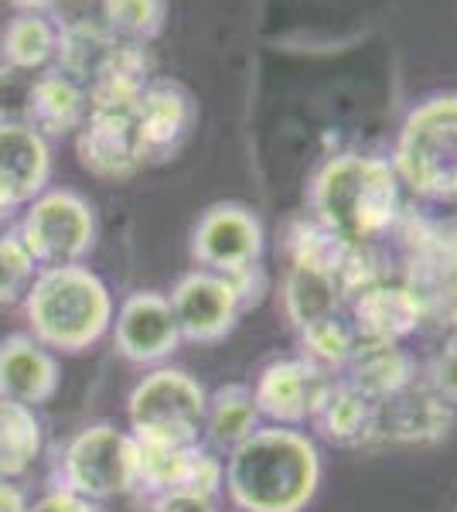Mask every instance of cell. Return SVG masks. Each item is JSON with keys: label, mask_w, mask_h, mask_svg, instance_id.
Masks as SVG:
<instances>
[{"label": "cell", "mask_w": 457, "mask_h": 512, "mask_svg": "<svg viewBox=\"0 0 457 512\" xmlns=\"http://www.w3.org/2000/svg\"><path fill=\"white\" fill-rule=\"evenodd\" d=\"M45 451V420L35 407L0 396V482H18Z\"/></svg>", "instance_id": "d4e9b609"}, {"label": "cell", "mask_w": 457, "mask_h": 512, "mask_svg": "<svg viewBox=\"0 0 457 512\" xmlns=\"http://www.w3.org/2000/svg\"><path fill=\"white\" fill-rule=\"evenodd\" d=\"M168 301H171L174 321H178L181 342H191V345L222 342V338L239 325V318L246 315L232 280L222 274H212V270H198V267L174 280Z\"/></svg>", "instance_id": "8fae6325"}, {"label": "cell", "mask_w": 457, "mask_h": 512, "mask_svg": "<svg viewBox=\"0 0 457 512\" xmlns=\"http://www.w3.org/2000/svg\"><path fill=\"white\" fill-rule=\"evenodd\" d=\"M137 444V475H134V499L140 506H151L154 499L171 492H195L205 499H219L222 492V458L198 444H164V441H140Z\"/></svg>", "instance_id": "ba28073f"}, {"label": "cell", "mask_w": 457, "mask_h": 512, "mask_svg": "<svg viewBox=\"0 0 457 512\" xmlns=\"http://www.w3.org/2000/svg\"><path fill=\"white\" fill-rule=\"evenodd\" d=\"M134 117L137 113H86V123L76 130V154L89 175L123 181L144 168L137 154Z\"/></svg>", "instance_id": "e0dca14e"}, {"label": "cell", "mask_w": 457, "mask_h": 512, "mask_svg": "<svg viewBox=\"0 0 457 512\" xmlns=\"http://www.w3.org/2000/svg\"><path fill=\"white\" fill-rule=\"evenodd\" d=\"M113 349L134 366H161L181 345L178 321H174L168 294L134 291L113 311Z\"/></svg>", "instance_id": "7c38bea8"}, {"label": "cell", "mask_w": 457, "mask_h": 512, "mask_svg": "<svg viewBox=\"0 0 457 512\" xmlns=\"http://www.w3.org/2000/svg\"><path fill=\"white\" fill-rule=\"evenodd\" d=\"M58 41L62 24H55L48 14H14L0 31V65L24 76L45 72L58 59Z\"/></svg>", "instance_id": "7402d4cb"}, {"label": "cell", "mask_w": 457, "mask_h": 512, "mask_svg": "<svg viewBox=\"0 0 457 512\" xmlns=\"http://www.w3.org/2000/svg\"><path fill=\"white\" fill-rule=\"evenodd\" d=\"M209 393L195 376L174 366H157L130 390V434L140 441L198 444Z\"/></svg>", "instance_id": "52a82bcc"}, {"label": "cell", "mask_w": 457, "mask_h": 512, "mask_svg": "<svg viewBox=\"0 0 457 512\" xmlns=\"http://www.w3.org/2000/svg\"><path fill=\"white\" fill-rule=\"evenodd\" d=\"M328 379L331 376L324 369L311 366L301 355L273 359L260 369L253 383L256 410L273 427H304Z\"/></svg>", "instance_id": "5bb4252c"}, {"label": "cell", "mask_w": 457, "mask_h": 512, "mask_svg": "<svg viewBox=\"0 0 457 512\" xmlns=\"http://www.w3.org/2000/svg\"><path fill=\"white\" fill-rule=\"evenodd\" d=\"M35 274H38V263L24 250L18 233L14 229L0 233V308L21 304Z\"/></svg>", "instance_id": "83f0119b"}, {"label": "cell", "mask_w": 457, "mask_h": 512, "mask_svg": "<svg viewBox=\"0 0 457 512\" xmlns=\"http://www.w3.org/2000/svg\"><path fill=\"white\" fill-rule=\"evenodd\" d=\"M28 335L55 355H79L110 335L113 294L86 263L41 267L21 301Z\"/></svg>", "instance_id": "3957f363"}, {"label": "cell", "mask_w": 457, "mask_h": 512, "mask_svg": "<svg viewBox=\"0 0 457 512\" xmlns=\"http://www.w3.org/2000/svg\"><path fill=\"white\" fill-rule=\"evenodd\" d=\"M263 222L249 205L215 202L198 216L191 229V260L198 270L236 277L263 260Z\"/></svg>", "instance_id": "9c48e42d"}, {"label": "cell", "mask_w": 457, "mask_h": 512, "mask_svg": "<svg viewBox=\"0 0 457 512\" xmlns=\"http://www.w3.org/2000/svg\"><path fill=\"white\" fill-rule=\"evenodd\" d=\"M18 14H52L58 0H7Z\"/></svg>", "instance_id": "d6a6232c"}, {"label": "cell", "mask_w": 457, "mask_h": 512, "mask_svg": "<svg viewBox=\"0 0 457 512\" xmlns=\"http://www.w3.org/2000/svg\"><path fill=\"white\" fill-rule=\"evenodd\" d=\"M137 444L134 434L110 420H96L62 444L52 468L55 489H69L82 499L106 502L134 492Z\"/></svg>", "instance_id": "5b68a950"}, {"label": "cell", "mask_w": 457, "mask_h": 512, "mask_svg": "<svg viewBox=\"0 0 457 512\" xmlns=\"http://www.w3.org/2000/svg\"><path fill=\"white\" fill-rule=\"evenodd\" d=\"M260 427H263V417H260V410H256L253 386L226 383V386H219V390L209 393L202 434L215 451L229 454L232 448H239V444H243L253 431H260Z\"/></svg>", "instance_id": "603a6c76"}, {"label": "cell", "mask_w": 457, "mask_h": 512, "mask_svg": "<svg viewBox=\"0 0 457 512\" xmlns=\"http://www.w3.org/2000/svg\"><path fill=\"white\" fill-rule=\"evenodd\" d=\"M28 509V495L14 482H0V512H24Z\"/></svg>", "instance_id": "1f68e13d"}, {"label": "cell", "mask_w": 457, "mask_h": 512, "mask_svg": "<svg viewBox=\"0 0 457 512\" xmlns=\"http://www.w3.org/2000/svg\"><path fill=\"white\" fill-rule=\"evenodd\" d=\"M376 410L379 403H372L369 396L355 390L348 379L331 376L307 424L338 448H362V444L376 441Z\"/></svg>", "instance_id": "ac0fdd59"}, {"label": "cell", "mask_w": 457, "mask_h": 512, "mask_svg": "<svg viewBox=\"0 0 457 512\" xmlns=\"http://www.w3.org/2000/svg\"><path fill=\"white\" fill-rule=\"evenodd\" d=\"M62 386L58 355L28 332L0 338V396L24 407H45Z\"/></svg>", "instance_id": "2e32d148"}, {"label": "cell", "mask_w": 457, "mask_h": 512, "mask_svg": "<svg viewBox=\"0 0 457 512\" xmlns=\"http://www.w3.org/2000/svg\"><path fill=\"white\" fill-rule=\"evenodd\" d=\"M52 181V140L28 123H0V222H11Z\"/></svg>", "instance_id": "4fadbf2b"}, {"label": "cell", "mask_w": 457, "mask_h": 512, "mask_svg": "<svg viewBox=\"0 0 457 512\" xmlns=\"http://www.w3.org/2000/svg\"><path fill=\"white\" fill-rule=\"evenodd\" d=\"M14 233L38 270L69 267V263H86V256L96 250L99 222L86 195L72 188H45L35 202L21 209Z\"/></svg>", "instance_id": "8992f818"}, {"label": "cell", "mask_w": 457, "mask_h": 512, "mask_svg": "<svg viewBox=\"0 0 457 512\" xmlns=\"http://www.w3.org/2000/svg\"><path fill=\"white\" fill-rule=\"evenodd\" d=\"M444 250H447V256H451V263H454V270H457V226L454 229H444Z\"/></svg>", "instance_id": "836d02e7"}, {"label": "cell", "mask_w": 457, "mask_h": 512, "mask_svg": "<svg viewBox=\"0 0 457 512\" xmlns=\"http://www.w3.org/2000/svg\"><path fill=\"white\" fill-rule=\"evenodd\" d=\"M454 424L451 403H444L430 386H406L376 410V437L393 441H440Z\"/></svg>", "instance_id": "ffe728a7"}, {"label": "cell", "mask_w": 457, "mask_h": 512, "mask_svg": "<svg viewBox=\"0 0 457 512\" xmlns=\"http://www.w3.org/2000/svg\"><path fill=\"white\" fill-rule=\"evenodd\" d=\"M198 127V99L178 79H151L137 103L134 134L144 168L168 164L181 154Z\"/></svg>", "instance_id": "30bf717a"}, {"label": "cell", "mask_w": 457, "mask_h": 512, "mask_svg": "<svg viewBox=\"0 0 457 512\" xmlns=\"http://www.w3.org/2000/svg\"><path fill=\"white\" fill-rule=\"evenodd\" d=\"M342 379L369 396L372 403H382L389 396L403 393L406 386L417 383V362L403 345L393 342H359L348 355Z\"/></svg>", "instance_id": "44dd1931"}, {"label": "cell", "mask_w": 457, "mask_h": 512, "mask_svg": "<svg viewBox=\"0 0 457 512\" xmlns=\"http://www.w3.org/2000/svg\"><path fill=\"white\" fill-rule=\"evenodd\" d=\"M427 386L440 400L457 407V332L447 338V345L440 349L427 366Z\"/></svg>", "instance_id": "f1b7e54d"}, {"label": "cell", "mask_w": 457, "mask_h": 512, "mask_svg": "<svg viewBox=\"0 0 457 512\" xmlns=\"http://www.w3.org/2000/svg\"><path fill=\"white\" fill-rule=\"evenodd\" d=\"M147 512H219L215 499H205V495L195 492H171L154 499L151 506H144Z\"/></svg>", "instance_id": "4dcf8cb0"}, {"label": "cell", "mask_w": 457, "mask_h": 512, "mask_svg": "<svg viewBox=\"0 0 457 512\" xmlns=\"http://www.w3.org/2000/svg\"><path fill=\"white\" fill-rule=\"evenodd\" d=\"M24 512H103L99 509V502L93 499H82V495L69 492V489H48L41 492L35 502H28V509Z\"/></svg>", "instance_id": "f546056e"}, {"label": "cell", "mask_w": 457, "mask_h": 512, "mask_svg": "<svg viewBox=\"0 0 457 512\" xmlns=\"http://www.w3.org/2000/svg\"><path fill=\"white\" fill-rule=\"evenodd\" d=\"M301 359H307L311 366L324 369V373H342L348 355L355 352L359 338L352 332V321L342 318V315H331V318H321L314 325L301 328Z\"/></svg>", "instance_id": "4316f807"}, {"label": "cell", "mask_w": 457, "mask_h": 512, "mask_svg": "<svg viewBox=\"0 0 457 512\" xmlns=\"http://www.w3.org/2000/svg\"><path fill=\"white\" fill-rule=\"evenodd\" d=\"M352 311V332L359 342H393L400 345L420 328L427 318V308L406 280L379 277L376 284L362 287L359 294L348 301Z\"/></svg>", "instance_id": "9a60e30c"}, {"label": "cell", "mask_w": 457, "mask_h": 512, "mask_svg": "<svg viewBox=\"0 0 457 512\" xmlns=\"http://www.w3.org/2000/svg\"><path fill=\"white\" fill-rule=\"evenodd\" d=\"M222 489L243 512H301L321 485L318 444L297 427L263 424L222 461Z\"/></svg>", "instance_id": "6da1fadb"}, {"label": "cell", "mask_w": 457, "mask_h": 512, "mask_svg": "<svg viewBox=\"0 0 457 512\" xmlns=\"http://www.w3.org/2000/svg\"><path fill=\"white\" fill-rule=\"evenodd\" d=\"M393 171L427 202H457V93L413 106L396 140Z\"/></svg>", "instance_id": "277c9868"}, {"label": "cell", "mask_w": 457, "mask_h": 512, "mask_svg": "<svg viewBox=\"0 0 457 512\" xmlns=\"http://www.w3.org/2000/svg\"><path fill=\"white\" fill-rule=\"evenodd\" d=\"M99 18L116 41L147 48L164 31L168 0H99Z\"/></svg>", "instance_id": "484cf974"}, {"label": "cell", "mask_w": 457, "mask_h": 512, "mask_svg": "<svg viewBox=\"0 0 457 512\" xmlns=\"http://www.w3.org/2000/svg\"><path fill=\"white\" fill-rule=\"evenodd\" d=\"M345 291L342 280L328 270H314V267H287L284 277V315L290 325L301 332V328L314 325L321 318L342 315L345 308Z\"/></svg>", "instance_id": "cb8c5ba5"}, {"label": "cell", "mask_w": 457, "mask_h": 512, "mask_svg": "<svg viewBox=\"0 0 457 512\" xmlns=\"http://www.w3.org/2000/svg\"><path fill=\"white\" fill-rule=\"evenodd\" d=\"M89 99L86 89L79 86L72 76H65L58 65L45 72H35L28 89V103H24V123L31 130H38L45 140L76 134L86 123Z\"/></svg>", "instance_id": "d6986e66"}, {"label": "cell", "mask_w": 457, "mask_h": 512, "mask_svg": "<svg viewBox=\"0 0 457 512\" xmlns=\"http://www.w3.org/2000/svg\"><path fill=\"white\" fill-rule=\"evenodd\" d=\"M311 219L355 250H372L403 219V195L393 161L372 154H338L311 181Z\"/></svg>", "instance_id": "7a4b0ae2"}]
</instances>
